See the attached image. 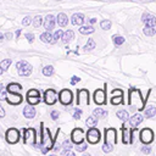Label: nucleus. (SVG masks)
<instances>
[{
	"label": "nucleus",
	"mask_w": 156,
	"mask_h": 156,
	"mask_svg": "<svg viewBox=\"0 0 156 156\" xmlns=\"http://www.w3.org/2000/svg\"><path fill=\"white\" fill-rule=\"evenodd\" d=\"M128 105L132 107V108H138L139 111L144 110V106H145V101L144 99L141 98V94L138 89H134L132 88L129 90V94H128Z\"/></svg>",
	"instance_id": "obj_1"
},
{
	"label": "nucleus",
	"mask_w": 156,
	"mask_h": 156,
	"mask_svg": "<svg viewBox=\"0 0 156 156\" xmlns=\"http://www.w3.org/2000/svg\"><path fill=\"white\" fill-rule=\"evenodd\" d=\"M40 145L44 146L41 149V152L43 154H46L52 146H54V141L51 139V135H50V130L46 129V133L45 134H41V139H40Z\"/></svg>",
	"instance_id": "obj_2"
},
{
	"label": "nucleus",
	"mask_w": 156,
	"mask_h": 156,
	"mask_svg": "<svg viewBox=\"0 0 156 156\" xmlns=\"http://www.w3.org/2000/svg\"><path fill=\"white\" fill-rule=\"evenodd\" d=\"M16 67H17L18 74L22 76V77H28V76H30V73H32V66H30L27 61H24V60L18 61V62L16 63Z\"/></svg>",
	"instance_id": "obj_3"
},
{
	"label": "nucleus",
	"mask_w": 156,
	"mask_h": 156,
	"mask_svg": "<svg viewBox=\"0 0 156 156\" xmlns=\"http://www.w3.org/2000/svg\"><path fill=\"white\" fill-rule=\"evenodd\" d=\"M101 139V135H100V132L99 129H96L95 127H91L89 128V130L87 132V140L88 143L90 144H98Z\"/></svg>",
	"instance_id": "obj_4"
},
{
	"label": "nucleus",
	"mask_w": 156,
	"mask_h": 156,
	"mask_svg": "<svg viewBox=\"0 0 156 156\" xmlns=\"http://www.w3.org/2000/svg\"><path fill=\"white\" fill-rule=\"evenodd\" d=\"M117 143V130L115 128L105 129V144L115 145Z\"/></svg>",
	"instance_id": "obj_5"
},
{
	"label": "nucleus",
	"mask_w": 156,
	"mask_h": 156,
	"mask_svg": "<svg viewBox=\"0 0 156 156\" xmlns=\"http://www.w3.org/2000/svg\"><path fill=\"white\" fill-rule=\"evenodd\" d=\"M5 138H6V141L9 144H16L20 140V132H18V129H16V128L7 129L6 134H5Z\"/></svg>",
	"instance_id": "obj_6"
},
{
	"label": "nucleus",
	"mask_w": 156,
	"mask_h": 156,
	"mask_svg": "<svg viewBox=\"0 0 156 156\" xmlns=\"http://www.w3.org/2000/svg\"><path fill=\"white\" fill-rule=\"evenodd\" d=\"M72 99H73L72 91L68 90V89H62L58 93V100L62 105H69L72 102Z\"/></svg>",
	"instance_id": "obj_7"
},
{
	"label": "nucleus",
	"mask_w": 156,
	"mask_h": 156,
	"mask_svg": "<svg viewBox=\"0 0 156 156\" xmlns=\"http://www.w3.org/2000/svg\"><path fill=\"white\" fill-rule=\"evenodd\" d=\"M27 101L29 105H37L40 102V93L37 89H30L27 91Z\"/></svg>",
	"instance_id": "obj_8"
},
{
	"label": "nucleus",
	"mask_w": 156,
	"mask_h": 156,
	"mask_svg": "<svg viewBox=\"0 0 156 156\" xmlns=\"http://www.w3.org/2000/svg\"><path fill=\"white\" fill-rule=\"evenodd\" d=\"M89 91L87 89H79L77 91V105H89Z\"/></svg>",
	"instance_id": "obj_9"
},
{
	"label": "nucleus",
	"mask_w": 156,
	"mask_h": 156,
	"mask_svg": "<svg viewBox=\"0 0 156 156\" xmlns=\"http://www.w3.org/2000/svg\"><path fill=\"white\" fill-rule=\"evenodd\" d=\"M57 100V93L54 89H48L44 93V101L46 105H54Z\"/></svg>",
	"instance_id": "obj_10"
},
{
	"label": "nucleus",
	"mask_w": 156,
	"mask_h": 156,
	"mask_svg": "<svg viewBox=\"0 0 156 156\" xmlns=\"http://www.w3.org/2000/svg\"><path fill=\"white\" fill-rule=\"evenodd\" d=\"M140 140L144 144H150L154 140V132L150 128H144L140 132Z\"/></svg>",
	"instance_id": "obj_11"
},
{
	"label": "nucleus",
	"mask_w": 156,
	"mask_h": 156,
	"mask_svg": "<svg viewBox=\"0 0 156 156\" xmlns=\"http://www.w3.org/2000/svg\"><path fill=\"white\" fill-rule=\"evenodd\" d=\"M24 143L26 144H30V145H35V129L34 128H28L24 129Z\"/></svg>",
	"instance_id": "obj_12"
},
{
	"label": "nucleus",
	"mask_w": 156,
	"mask_h": 156,
	"mask_svg": "<svg viewBox=\"0 0 156 156\" xmlns=\"http://www.w3.org/2000/svg\"><path fill=\"white\" fill-rule=\"evenodd\" d=\"M94 101L95 104L98 105H104L106 102V94H105V90L104 89H98L94 91Z\"/></svg>",
	"instance_id": "obj_13"
},
{
	"label": "nucleus",
	"mask_w": 156,
	"mask_h": 156,
	"mask_svg": "<svg viewBox=\"0 0 156 156\" xmlns=\"http://www.w3.org/2000/svg\"><path fill=\"white\" fill-rule=\"evenodd\" d=\"M83 136H84V133H83V130H82L80 128H74V129L72 130V133H71L72 141H73L74 144H77V145L83 141Z\"/></svg>",
	"instance_id": "obj_14"
},
{
	"label": "nucleus",
	"mask_w": 156,
	"mask_h": 156,
	"mask_svg": "<svg viewBox=\"0 0 156 156\" xmlns=\"http://www.w3.org/2000/svg\"><path fill=\"white\" fill-rule=\"evenodd\" d=\"M6 101H7L9 104H11V105H18V104H21V102H22V96H21V94L7 91Z\"/></svg>",
	"instance_id": "obj_15"
},
{
	"label": "nucleus",
	"mask_w": 156,
	"mask_h": 156,
	"mask_svg": "<svg viewBox=\"0 0 156 156\" xmlns=\"http://www.w3.org/2000/svg\"><path fill=\"white\" fill-rule=\"evenodd\" d=\"M123 98V91L121 89H113L112 90V98H111V104L112 105H118L122 102Z\"/></svg>",
	"instance_id": "obj_16"
},
{
	"label": "nucleus",
	"mask_w": 156,
	"mask_h": 156,
	"mask_svg": "<svg viewBox=\"0 0 156 156\" xmlns=\"http://www.w3.org/2000/svg\"><path fill=\"white\" fill-rule=\"evenodd\" d=\"M141 21H143L146 26H149V27H155V26H156V17L152 16V15H150V13H143Z\"/></svg>",
	"instance_id": "obj_17"
},
{
	"label": "nucleus",
	"mask_w": 156,
	"mask_h": 156,
	"mask_svg": "<svg viewBox=\"0 0 156 156\" xmlns=\"http://www.w3.org/2000/svg\"><path fill=\"white\" fill-rule=\"evenodd\" d=\"M40 40L43 43H46V44H54L56 41V39L54 38V35H51L49 30H46V32H44V33L40 34Z\"/></svg>",
	"instance_id": "obj_18"
},
{
	"label": "nucleus",
	"mask_w": 156,
	"mask_h": 156,
	"mask_svg": "<svg viewBox=\"0 0 156 156\" xmlns=\"http://www.w3.org/2000/svg\"><path fill=\"white\" fill-rule=\"evenodd\" d=\"M54 26H55V17L52 15H48L45 17V21H44V28L46 30H50L54 28Z\"/></svg>",
	"instance_id": "obj_19"
},
{
	"label": "nucleus",
	"mask_w": 156,
	"mask_h": 156,
	"mask_svg": "<svg viewBox=\"0 0 156 156\" xmlns=\"http://www.w3.org/2000/svg\"><path fill=\"white\" fill-rule=\"evenodd\" d=\"M71 22H72V24H74V26H82L83 22H84V16H83V13H74V15L71 17Z\"/></svg>",
	"instance_id": "obj_20"
},
{
	"label": "nucleus",
	"mask_w": 156,
	"mask_h": 156,
	"mask_svg": "<svg viewBox=\"0 0 156 156\" xmlns=\"http://www.w3.org/2000/svg\"><path fill=\"white\" fill-rule=\"evenodd\" d=\"M141 122H143V116L139 115V113H135V115H133V116L129 118V123H130L132 127H138Z\"/></svg>",
	"instance_id": "obj_21"
},
{
	"label": "nucleus",
	"mask_w": 156,
	"mask_h": 156,
	"mask_svg": "<svg viewBox=\"0 0 156 156\" xmlns=\"http://www.w3.org/2000/svg\"><path fill=\"white\" fill-rule=\"evenodd\" d=\"M56 22L58 23L60 27H65V26L68 23V17L66 16V13L61 12V13L57 15V17H56Z\"/></svg>",
	"instance_id": "obj_22"
},
{
	"label": "nucleus",
	"mask_w": 156,
	"mask_h": 156,
	"mask_svg": "<svg viewBox=\"0 0 156 156\" xmlns=\"http://www.w3.org/2000/svg\"><path fill=\"white\" fill-rule=\"evenodd\" d=\"M23 116L26 117V118H33L34 116H35V110H34V107H32V106H26L24 108H23Z\"/></svg>",
	"instance_id": "obj_23"
},
{
	"label": "nucleus",
	"mask_w": 156,
	"mask_h": 156,
	"mask_svg": "<svg viewBox=\"0 0 156 156\" xmlns=\"http://www.w3.org/2000/svg\"><path fill=\"white\" fill-rule=\"evenodd\" d=\"M73 39H74V33H73L72 29H68V30H66V32L63 33V37H62V41H63V43H69V41H72Z\"/></svg>",
	"instance_id": "obj_24"
},
{
	"label": "nucleus",
	"mask_w": 156,
	"mask_h": 156,
	"mask_svg": "<svg viewBox=\"0 0 156 156\" xmlns=\"http://www.w3.org/2000/svg\"><path fill=\"white\" fill-rule=\"evenodd\" d=\"M21 89H22V87H21L18 83H11V84H9L7 88H6V90H7V91H11V93H17V91H20Z\"/></svg>",
	"instance_id": "obj_25"
},
{
	"label": "nucleus",
	"mask_w": 156,
	"mask_h": 156,
	"mask_svg": "<svg viewBox=\"0 0 156 156\" xmlns=\"http://www.w3.org/2000/svg\"><path fill=\"white\" fill-rule=\"evenodd\" d=\"M94 27L93 26H82L79 28V33L80 34H91L94 32Z\"/></svg>",
	"instance_id": "obj_26"
},
{
	"label": "nucleus",
	"mask_w": 156,
	"mask_h": 156,
	"mask_svg": "<svg viewBox=\"0 0 156 156\" xmlns=\"http://www.w3.org/2000/svg\"><path fill=\"white\" fill-rule=\"evenodd\" d=\"M117 117L121 119V121H123V122H126V121H128L130 117H129V113L126 111V110H119L118 112H117Z\"/></svg>",
	"instance_id": "obj_27"
},
{
	"label": "nucleus",
	"mask_w": 156,
	"mask_h": 156,
	"mask_svg": "<svg viewBox=\"0 0 156 156\" xmlns=\"http://www.w3.org/2000/svg\"><path fill=\"white\" fill-rule=\"evenodd\" d=\"M85 124H87L89 128H91V127H95V126L98 124V118H96V116L94 115V116H90V117H88V118H87V121H85Z\"/></svg>",
	"instance_id": "obj_28"
},
{
	"label": "nucleus",
	"mask_w": 156,
	"mask_h": 156,
	"mask_svg": "<svg viewBox=\"0 0 156 156\" xmlns=\"http://www.w3.org/2000/svg\"><path fill=\"white\" fill-rule=\"evenodd\" d=\"M155 115H156V107L152 106V105H150V106L145 110V117H146V118H151V117H154Z\"/></svg>",
	"instance_id": "obj_29"
},
{
	"label": "nucleus",
	"mask_w": 156,
	"mask_h": 156,
	"mask_svg": "<svg viewBox=\"0 0 156 156\" xmlns=\"http://www.w3.org/2000/svg\"><path fill=\"white\" fill-rule=\"evenodd\" d=\"M122 141H123L124 144L130 143V139H129V136H128V130H127V128H126L124 124L122 126Z\"/></svg>",
	"instance_id": "obj_30"
},
{
	"label": "nucleus",
	"mask_w": 156,
	"mask_h": 156,
	"mask_svg": "<svg viewBox=\"0 0 156 156\" xmlns=\"http://www.w3.org/2000/svg\"><path fill=\"white\" fill-rule=\"evenodd\" d=\"M11 65V60L10 58H5V60H2L1 62H0V73H4V71H6L7 69V67Z\"/></svg>",
	"instance_id": "obj_31"
},
{
	"label": "nucleus",
	"mask_w": 156,
	"mask_h": 156,
	"mask_svg": "<svg viewBox=\"0 0 156 156\" xmlns=\"http://www.w3.org/2000/svg\"><path fill=\"white\" fill-rule=\"evenodd\" d=\"M93 113H94L96 117H101V118H105V117H107V111H105V110H102V108H100V107L95 108Z\"/></svg>",
	"instance_id": "obj_32"
},
{
	"label": "nucleus",
	"mask_w": 156,
	"mask_h": 156,
	"mask_svg": "<svg viewBox=\"0 0 156 156\" xmlns=\"http://www.w3.org/2000/svg\"><path fill=\"white\" fill-rule=\"evenodd\" d=\"M143 32H144L145 35L151 37V35H155V34H156V28H155V27H149V26H146V27L143 29Z\"/></svg>",
	"instance_id": "obj_33"
},
{
	"label": "nucleus",
	"mask_w": 156,
	"mask_h": 156,
	"mask_svg": "<svg viewBox=\"0 0 156 156\" xmlns=\"http://www.w3.org/2000/svg\"><path fill=\"white\" fill-rule=\"evenodd\" d=\"M52 73H54V67H52L51 65H49V66H45V67L43 68V74H44V76H46V77H50Z\"/></svg>",
	"instance_id": "obj_34"
},
{
	"label": "nucleus",
	"mask_w": 156,
	"mask_h": 156,
	"mask_svg": "<svg viewBox=\"0 0 156 156\" xmlns=\"http://www.w3.org/2000/svg\"><path fill=\"white\" fill-rule=\"evenodd\" d=\"M41 23H43V18H41V16H35L34 20H33V26H34L35 28H39V27L41 26Z\"/></svg>",
	"instance_id": "obj_35"
},
{
	"label": "nucleus",
	"mask_w": 156,
	"mask_h": 156,
	"mask_svg": "<svg viewBox=\"0 0 156 156\" xmlns=\"http://www.w3.org/2000/svg\"><path fill=\"white\" fill-rule=\"evenodd\" d=\"M95 48V41H94V39H88V41H87V44H85V46H84V50H93Z\"/></svg>",
	"instance_id": "obj_36"
},
{
	"label": "nucleus",
	"mask_w": 156,
	"mask_h": 156,
	"mask_svg": "<svg viewBox=\"0 0 156 156\" xmlns=\"http://www.w3.org/2000/svg\"><path fill=\"white\" fill-rule=\"evenodd\" d=\"M100 27H101L102 29L107 30V29H110V28H111V22H110L108 20H104V21H101V22H100Z\"/></svg>",
	"instance_id": "obj_37"
},
{
	"label": "nucleus",
	"mask_w": 156,
	"mask_h": 156,
	"mask_svg": "<svg viewBox=\"0 0 156 156\" xmlns=\"http://www.w3.org/2000/svg\"><path fill=\"white\" fill-rule=\"evenodd\" d=\"M113 43H115V45H122L123 43H124V38L123 37H121V35H115L113 37Z\"/></svg>",
	"instance_id": "obj_38"
},
{
	"label": "nucleus",
	"mask_w": 156,
	"mask_h": 156,
	"mask_svg": "<svg viewBox=\"0 0 156 156\" xmlns=\"http://www.w3.org/2000/svg\"><path fill=\"white\" fill-rule=\"evenodd\" d=\"M63 33H65V32H62L61 29H57V30L54 33V38H55L56 40H58V39H62V37H63Z\"/></svg>",
	"instance_id": "obj_39"
},
{
	"label": "nucleus",
	"mask_w": 156,
	"mask_h": 156,
	"mask_svg": "<svg viewBox=\"0 0 156 156\" xmlns=\"http://www.w3.org/2000/svg\"><path fill=\"white\" fill-rule=\"evenodd\" d=\"M32 21H33V20H32L30 16H26V17L22 20V24H23V26H29V24L32 23Z\"/></svg>",
	"instance_id": "obj_40"
},
{
	"label": "nucleus",
	"mask_w": 156,
	"mask_h": 156,
	"mask_svg": "<svg viewBox=\"0 0 156 156\" xmlns=\"http://www.w3.org/2000/svg\"><path fill=\"white\" fill-rule=\"evenodd\" d=\"M112 149H113V145L104 144V146H102V150H104V152H111V151H112Z\"/></svg>",
	"instance_id": "obj_41"
},
{
	"label": "nucleus",
	"mask_w": 156,
	"mask_h": 156,
	"mask_svg": "<svg viewBox=\"0 0 156 156\" xmlns=\"http://www.w3.org/2000/svg\"><path fill=\"white\" fill-rule=\"evenodd\" d=\"M87 146H88L87 144H82V143H80V144H78V146H76V149H77L78 152H82V151H84V150L87 149Z\"/></svg>",
	"instance_id": "obj_42"
},
{
	"label": "nucleus",
	"mask_w": 156,
	"mask_h": 156,
	"mask_svg": "<svg viewBox=\"0 0 156 156\" xmlns=\"http://www.w3.org/2000/svg\"><path fill=\"white\" fill-rule=\"evenodd\" d=\"M80 116H82V111L77 108V110L74 111V113H73V118H74V119H79Z\"/></svg>",
	"instance_id": "obj_43"
},
{
	"label": "nucleus",
	"mask_w": 156,
	"mask_h": 156,
	"mask_svg": "<svg viewBox=\"0 0 156 156\" xmlns=\"http://www.w3.org/2000/svg\"><path fill=\"white\" fill-rule=\"evenodd\" d=\"M26 39H27L29 43H33V40H34V35H33L32 33H27V34H26Z\"/></svg>",
	"instance_id": "obj_44"
},
{
	"label": "nucleus",
	"mask_w": 156,
	"mask_h": 156,
	"mask_svg": "<svg viewBox=\"0 0 156 156\" xmlns=\"http://www.w3.org/2000/svg\"><path fill=\"white\" fill-rule=\"evenodd\" d=\"M50 116H51V118L52 119H57L58 118V111H51V113H50Z\"/></svg>",
	"instance_id": "obj_45"
},
{
	"label": "nucleus",
	"mask_w": 156,
	"mask_h": 156,
	"mask_svg": "<svg viewBox=\"0 0 156 156\" xmlns=\"http://www.w3.org/2000/svg\"><path fill=\"white\" fill-rule=\"evenodd\" d=\"M63 147H65V149H71V147H72L71 141H69V140H65V141H63Z\"/></svg>",
	"instance_id": "obj_46"
},
{
	"label": "nucleus",
	"mask_w": 156,
	"mask_h": 156,
	"mask_svg": "<svg viewBox=\"0 0 156 156\" xmlns=\"http://www.w3.org/2000/svg\"><path fill=\"white\" fill-rule=\"evenodd\" d=\"M79 80H80V78H78L77 76H73V77H72V79H71V84H72V85H74V84H76L77 82H79Z\"/></svg>",
	"instance_id": "obj_47"
},
{
	"label": "nucleus",
	"mask_w": 156,
	"mask_h": 156,
	"mask_svg": "<svg viewBox=\"0 0 156 156\" xmlns=\"http://www.w3.org/2000/svg\"><path fill=\"white\" fill-rule=\"evenodd\" d=\"M61 154H62V155H69V156H73V155H74V154L71 151V149H66V150H63Z\"/></svg>",
	"instance_id": "obj_48"
},
{
	"label": "nucleus",
	"mask_w": 156,
	"mask_h": 156,
	"mask_svg": "<svg viewBox=\"0 0 156 156\" xmlns=\"http://www.w3.org/2000/svg\"><path fill=\"white\" fill-rule=\"evenodd\" d=\"M141 151H143L144 154H149V152L151 151V149H150V146H144V147L141 149Z\"/></svg>",
	"instance_id": "obj_49"
},
{
	"label": "nucleus",
	"mask_w": 156,
	"mask_h": 156,
	"mask_svg": "<svg viewBox=\"0 0 156 156\" xmlns=\"http://www.w3.org/2000/svg\"><path fill=\"white\" fill-rule=\"evenodd\" d=\"M15 34H16V38H18L21 35V29H16V33Z\"/></svg>",
	"instance_id": "obj_50"
},
{
	"label": "nucleus",
	"mask_w": 156,
	"mask_h": 156,
	"mask_svg": "<svg viewBox=\"0 0 156 156\" xmlns=\"http://www.w3.org/2000/svg\"><path fill=\"white\" fill-rule=\"evenodd\" d=\"M5 35H6V38H7V39H11V38H12V33H6Z\"/></svg>",
	"instance_id": "obj_51"
},
{
	"label": "nucleus",
	"mask_w": 156,
	"mask_h": 156,
	"mask_svg": "<svg viewBox=\"0 0 156 156\" xmlns=\"http://www.w3.org/2000/svg\"><path fill=\"white\" fill-rule=\"evenodd\" d=\"M0 113H1V117H4V116H5V111H4V108H2V107H0Z\"/></svg>",
	"instance_id": "obj_52"
},
{
	"label": "nucleus",
	"mask_w": 156,
	"mask_h": 156,
	"mask_svg": "<svg viewBox=\"0 0 156 156\" xmlns=\"http://www.w3.org/2000/svg\"><path fill=\"white\" fill-rule=\"evenodd\" d=\"M89 22L93 24V23H95V22H96V18H90V20H89Z\"/></svg>",
	"instance_id": "obj_53"
},
{
	"label": "nucleus",
	"mask_w": 156,
	"mask_h": 156,
	"mask_svg": "<svg viewBox=\"0 0 156 156\" xmlns=\"http://www.w3.org/2000/svg\"><path fill=\"white\" fill-rule=\"evenodd\" d=\"M4 40V34H0V41H2Z\"/></svg>",
	"instance_id": "obj_54"
}]
</instances>
